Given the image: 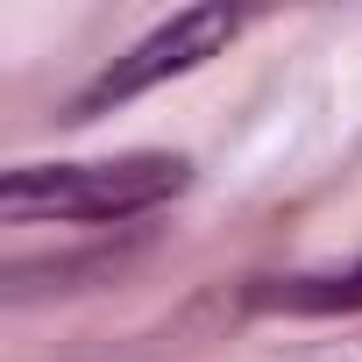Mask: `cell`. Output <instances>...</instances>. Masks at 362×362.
Instances as JSON below:
<instances>
[{"mask_svg":"<svg viewBox=\"0 0 362 362\" xmlns=\"http://www.w3.org/2000/svg\"><path fill=\"white\" fill-rule=\"evenodd\" d=\"M192 185V163L170 149H128L93 163H22L0 177V221H135Z\"/></svg>","mask_w":362,"mask_h":362,"instance_id":"obj_1","label":"cell"},{"mask_svg":"<svg viewBox=\"0 0 362 362\" xmlns=\"http://www.w3.org/2000/svg\"><path fill=\"white\" fill-rule=\"evenodd\" d=\"M277 305H291V313H355L362 305V263L334 270V277H291L277 291Z\"/></svg>","mask_w":362,"mask_h":362,"instance_id":"obj_3","label":"cell"},{"mask_svg":"<svg viewBox=\"0 0 362 362\" xmlns=\"http://www.w3.org/2000/svg\"><path fill=\"white\" fill-rule=\"evenodd\" d=\"M235 29H242V15L235 8H185V15H170L163 29H149L142 43H128L86 93H78V107H71V121H93V114H107V107H128L135 93H149V86H163V78H185V71H199L206 57H221L228 43H235Z\"/></svg>","mask_w":362,"mask_h":362,"instance_id":"obj_2","label":"cell"}]
</instances>
